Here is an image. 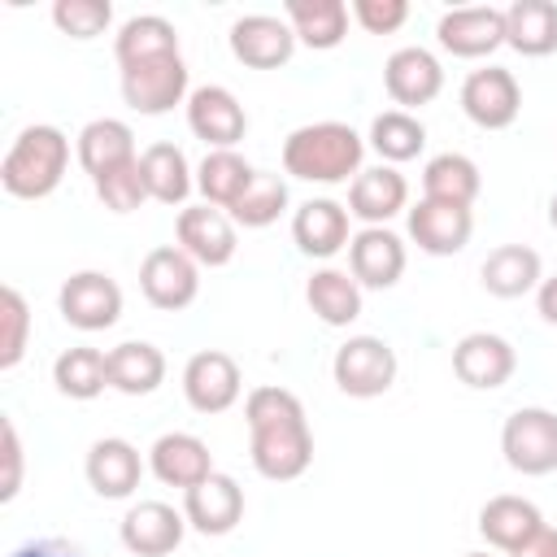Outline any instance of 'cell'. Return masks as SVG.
Returning a JSON list of instances; mask_svg holds the SVG:
<instances>
[{
  "mask_svg": "<svg viewBox=\"0 0 557 557\" xmlns=\"http://www.w3.org/2000/svg\"><path fill=\"white\" fill-rule=\"evenodd\" d=\"M244 422H248V453L261 479L292 483L309 470L313 461V431L305 418V405L287 387H252L244 400Z\"/></svg>",
  "mask_w": 557,
  "mask_h": 557,
  "instance_id": "cell-1",
  "label": "cell"
},
{
  "mask_svg": "<svg viewBox=\"0 0 557 557\" xmlns=\"http://www.w3.org/2000/svg\"><path fill=\"white\" fill-rule=\"evenodd\" d=\"M366 139L348 122H309L283 139V170L300 183H348L361 174Z\"/></svg>",
  "mask_w": 557,
  "mask_h": 557,
  "instance_id": "cell-2",
  "label": "cell"
},
{
  "mask_svg": "<svg viewBox=\"0 0 557 557\" xmlns=\"http://www.w3.org/2000/svg\"><path fill=\"white\" fill-rule=\"evenodd\" d=\"M65 165H70V139H65V131L39 122V126H26L9 144V152L0 161V183L17 200H44V196H52L61 187Z\"/></svg>",
  "mask_w": 557,
  "mask_h": 557,
  "instance_id": "cell-3",
  "label": "cell"
},
{
  "mask_svg": "<svg viewBox=\"0 0 557 557\" xmlns=\"http://www.w3.org/2000/svg\"><path fill=\"white\" fill-rule=\"evenodd\" d=\"M335 387L352 400H374L396 383V352L379 335H348L331 357Z\"/></svg>",
  "mask_w": 557,
  "mask_h": 557,
  "instance_id": "cell-4",
  "label": "cell"
},
{
  "mask_svg": "<svg viewBox=\"0 0 557 557\" xmlns=\"http://www.w3.org/2000/svg\"><path fill=\"white\" fill-rule=\"evenodd\" d=\"M500 453H505L509 470H518L527 479L553 474L557 470V413L540 409V405L513 409L500 426Z\"/></svg>",
  "mask_w": 557,
  "mask_h": 557,
  "instance_id": "cell-5",
  "label": "cell"
},
{
  "mask_svg": "<svg viewBox=\"0 0 557 557\" xmlns=\"http://www.w3.org/2000/svg\"><path fill=\"white\" fill-rule=\"evenodd\" d=\"M139 292L152 309L178 313L200 296V265L178 244H161L139 261Z\"/></svg>",
  "mask_w": 557,
  "mask_h": 557,
  "instance_id": "cell-6",
  "label": "cell"
},
{
  "mask_svg": "<svg viewBox=\"0 0 557 557\" xmlns=\"http://www.w3.org/2000/svg\"><path fill=\"white\" fill-rule=\"evenodd\" d=\"M187 61L178 52L122 70V100L144 117H161L174 104H187Z\"/></svg>",
  "mask_w": 557,
  "mask_h": 557,
  "instance_id": "cell-7",
  "label": "cell"
},
{
  "mask_svg": "<svg viewBox=\"0 0 557 557\" xmlns=\"http://www.w3.org/2000/svg\"><path fill=\"white\" fill-rule=\"evenodd\" d=\"M461 113L479 131H505V126H513L518 113H522V87H518L513 70H505V65L470 70L466 83H461Z\"/></svg>",
  "mask_w": 557,
  "mask_h": 557,
  "instance_id": "cell-8",
  "label": "cell"
},
{
  "mask_svg": "<svg viewBox=\"0 0 557 557\" xmlns=\"http://www.w3.org/2000/svg\"><path fill=\"white\" fill-rule=\"evenodd\" d=\"M57 309L74 331H109L122 318V287L104 270H78L61 283Z\"/></svg>",
  "mask_w": 557,
  "mask_h": 557,
  "instance_id": "cell-9",
  "label": "cell"
},
{
  "mask_svg": "<svg viewBox=\"0 0 557 557\" xmlns=\"http://www.w3.org/2000/svg\"><path fill=\"white\" fill-rule=\"evenodd\" d=\"M244 392V374L231 352L222 348H200L183 366V396L196 413H226Z\"/></svg>",
  "mask_w": 557,
  "mask_h": 557,
  "instance_id": "cell-10",
  "label": "cell"
},
{
  "mask_svg": "<svg viewBox=\"0 0 557 557\" xmlns=\"http://www.w3.org/2000/svg\"><path fill=\"white\" fill-rule=\"evenodd\" d=\"M174 235H178V248L196 261V265H226L239 248V235H235V222L226 209H213V205H183L178 218H174Z\"/></svg>",
  "mask_w": 557,
  "mask_h": 557,
  "instance_id": "cell-11",
  "label": "cell"
},
{
  "mask_svg": "<svg viewBox=\"0 0 557 557\" xmlns=\"http://www.w3.org/2000/svg\"><path fill=\"white\" fill-rule=\"evenodd\" d=\"M187 126H191L196 139L209 144V152L213 148H235L248 135V113H244V104L235 100L231 87L205 83V87H191V96H187Z\"/></svg>",
  "mask_w": 557,
  "mask_h": 557,
  "instance_id": "cell-12",
  "label": "cell"
},
{
  "mask_svg": "<svg viewBox=\"0 0 557 557\" xmlns=\"http://www.w3.org/2000/svg\"><path fill=\"white\" fill-rule=\"evenodd\" d=\"M513 370H518V352L496 331H470L453 344V374L466 387H479V392L505 387L513 379Z\"/></svg>",
  "mask_w": 557,
  "mask_h": 557,
  "instance_id": "cell-13",
  "label": "cell"
},
{
  "mask_svg": "<svg viewBox=\"0 0 557 557\" xmlns=\"http://www.w3.org/2000/svg\"><path fill=\"white\" fill-rule=\"evenodd\" d=\"M435 39L444 52L461 57V61H479L492 57L505 44V9L492 4H466V9H448L435 26Z\"/></svg>",
  "mask_w": 557,
  "mask_h": 557,
  "instance_id": "cell-14",
  "label": "cell"
},
{
  "mask_svg": "<svg viewBox=\"0 0 557 557\" xmlns=\"http://www.w3.org/2000/svg\"><path fill=\"white\" fill-rule=\"evenodd\" d=\"M231 52L248 70H278L296 52V30L274 13H244L231 22Z\"/></svg>",
  "mask_w": 557,
  "mask_h": 557,
  "instance_id": "cell-15",
  "label": "cell"
},
{
  "mask_svg": "<svg viewBox=\"0 0 557 557\" xmlns=\"http://www.w3.org/2000/svg\"><path fill=\"white\" fill-rule=\"evenodd\" d=\"M183 531H187V513L165 505V500H139L122 513V548L135 553V557H165L183 544Z\"/></svg>",
  "mask_w": 557,
  "mask_h": 557,
  "instance_id": "cell-16",
  "label": "cell"
},
{
  "mask_svg": "<svg viewBox=\"0 0 557 557\" xmlns=\"http://www.w3.org/2000/svg\"><path fill=\"white\" fill-rule=\"evenodd\" d=\"M405 226H409V239L431 252V257H453L470 244L474 235V213L461 209V205H444V200H418L413 209H405Z\"/></svg>",
  "mask_w": 557,
  "mask_h": 557,
  "instance_id": "cell-17",
  "label": "cell"
},
{
  "mask_svg": "<svg viewBox=\"0 0 557 557\" xmlns=\"http://www.w3.org/2000/svg\"><path fill=\"white\" fill-rule=\"evenodd\" d=\"M383 87H387L392 104H400L405 113L409 109H422V104H431L444 91V65L426 48H413V44L409 48H396L383 61Z\"/></svg>",
  "mask_w": 557,
  "mask_h": 557,
  "instance_id": "cell-18",
  "label": "cell"
},
{
  "mask_svg": "<svg viewBox=\"0 0 557 557\" xmlns=\"http://www.w3.org/2000/svg\"><path fill=\"white\" fill-rule=\"evenodd\" d=\"M183 513H187V527L200 535H231L244 518V487L231 474L213 470L209 479L183 492Z\"/></svg>",
  "mask_w": 557,
  "mask_h": 557,
  "instance_id": "cell-19",
  "label": "cell"
},
{
  "mask_svg": "<svg viewBox=\"0 0 557 557\" xmlns=\"http://www.w3.org/2000/svg\"><path fill=\"white\" fill-rule=\"evenodd\" d=\"M348 274L374 292L396 287L405 274V239L387 226H361L348 244Z\"/></svg>",
  "mask_w": 557,
  "mask_h": 557,
  "instance_id": "cell-20",
  "label": "cell"
},
{
  "mask_svg": "<svg viewBox=\"0 0 557 557\" xmlns=\"http://www.w3.org/2000/svg\"><path fill=\"white\" fill-rule=\"evenodd\" d=\"M83 470H87V483H91L96 496L126 500L139 487V479H144V457H139V448L131 440L104 435V440H96L87 448V466Z\"/></svg>",
  "mask_w": 557,
  "mask_h": 557,
  "instance_id": "cell-21",
  "label": "cell"
},
{
  "mask_svg": "<svg viewBox=\"0 0 557 557\" xmlns=\"http://www.w3.org/2000/svg\"><path fill=\"white\" fill-rule=\"evenodd\" d=\"M348 218H352L348 205H339V200H331V196L305 200V205L292 213V239H296V248H300L305 257L326 261V257H335L339 248L352 244Z\"/></svg>",
  "mask_w": 557,
  "mask_h": 557,
  "instance_id": "cell-22",
  "label": "cell"
},
{
  "mask_svg": "<svg viewBox=\"0 0 557 557\" xmlns=\"http://www.w3.org/2000/svg\"><path fill=\"white\" fill-rule=\"evenodd\" d=\"M148 470L165 483V487H196L200 479L213 474V453L200 435L191 431H165L157 435V444L148 448Z\"/></svg>",
  "mask_w": 557,
  "mask_h": 557,
  "instance_id": "cell-23",
  "label": "cell"
},
{
  "mask_svg": "<svg viewBox=\"0 0 557 557\" xmlns=\"http://www.w3.org/2000/svg\"><path fill=\"white\" fill-rule=\"evenodd\" d=\"M405 209H409V183H405V174L396 165L361 170L348 183V213L361 218L366 226H387Z\"/></svg>",
  "mask_w": 557,
  "mask_h": 557,
  "instance_id": "cell-24",
  "label": "cell"
},
{
  "mask_svg": "<svg viewBox=\"0 0 557 557\" xmlns=\"http://www.w3.org/2000/svg\"><path fill=\"white\" fill-rule=\"evenodd\" d=\"M74 157L78 165L96 178H104L109 170H122L126 161H135V131L122 122V117H96L78 131V144H74Z\"/></svg>",
  "mask_w": 557,
  "mask_h": 557,
  "instance_id": "cell-25",
  "label": "cell"
},
{
  "mask_svg": "<svg viewBox=\"0 0 557 557\" xmlns=\"http://www.w3.org/2000/svg\"><path fill=\"white\" fill-rule=\"evenodd\" d=\"M483 292L487 296H500V300H518L527 292H535L544 283V265H540V252L527 248V244H500L483 257Z\"/></svg>",
  "mask_w": 557,
  "mask_h": 557,
  "instance_id": "cell-26",
  "label": "cell"
},
{
  "mask_svg": "<svg viewBox=\"0 0 557 557\" xmlns=\"http://www.w3.org/2000/svg\"><path fill=\"white\" fill-rule=\"evenodd\" d=\"M165 383V352L148 339H122L109 348V387L122 396H148Z\"/></svg>",
  "mask_w": 557,
  "mask_h": 557,
  "instance_id": "cell-27",
  "label": "cell"
},
{
  "mask_svg": "<svg viewBox=\"0 0 557 557\" xmlns=\"http://www.w3.org/2000/svg\"><path fill=\"white\" fill-rule=\"evenodd\" d=\"M283 17L296 30V44H305L313 52H331L348 35V4L344 0H287Z\"/></svg>",
  "mask_w": 557,
  "mask_h": 557,
  "instance_id": "cell-28",
  "label": "cell"
},
{
  "mask_svg": "<svg viewBox=\"0 0 557 557\" xmlns=\"http://www.w3.org/2000/svg\"><path fill=\"white\" fill-rule=\"evenodd\" d=\"M544 527V513L531 505V500H522V496H492L483 509H479V535L492 544V548H500V553H513L518 544H527L535 531Z\"/></svg>",
  "mask_w": 557,
  "mask_h": 557,
  "instance_id": "cell-29",
  "label": "cell"
},
{
  "mask_svg": "<svg viewBox=\"0 0 557 557\" xmlns=\"http://www.w3.org/2000/svg\"><path fill=\"white\" fill-rule=\"evenodd\" d=\"M505 44L522 57L557 52V4L553 0H513L505 9Z\"/></svg>",
  "mask_w": 557,
  "mask_h": 557,
  "instance_id": "cell-30",
  "label": "cell"
},
{
  "mask_svg": "<svg viewBox=\"0 0 557 557\" xmlns=\"http://www.w3.org/2000/svg\"><path fill=\"white\" fill-rule=\"evenodd\" d=\"M178 52V30L174 22H165L161 13H139L126 17L113 35V57L117 65H139V61H157V57H174Z\"/></svg>",
  "mask_w": 557,
  "mask_h": 557,
  "instance_id": "cell-31",
  "label": "cell"
},
{
  "mask_svg": "<svg viewBox=\"0 0 557 557\" xmlns=\"http://www.w3.org/2000/svg\"><path fill=\"white\" fill-rule=\"evenodd\" d=\"M139 170H144L148 196H152L157 205H183V200L191 196V187H196V174H191L183 148L170 144V139L148 144V148L139 152Z\"/></svg>",
  "mask_w": 557,
  "mask_h": 557,
  "instance_id": "cell-32",
  "label": "cell"
},
{
  "mask_svg": "<svg viewBox=\"0 0 557 557\" xmlns=\"http://www.w3.org/2000/svg\"><path fill=\"white\" fill-rule=\"evenodd\" d=\"M479 191H483V174L466 152H440L422 165V196L426 200L470 209L479 200Z\"/></svg>",
  "mask_w": 557,
  "mask_h": 557,
  "instance_id": "cell-33",
  "label": "cell"
},
{
  "mask_svg": "<svg viewBox=\"0 0 557 557\" xmlns=\"http://www.w3.org/2000/svg\"><path fill=\"white\" fill-rule=\"evenodd\" d=\"M305 300L326 326H348V322L361 318V283L348 270H335V265H322V270L309 274Z\"/></svg>",
  "mask_w": 557,
  "mask_h": 557,
  "instance_id": "cell-34",
  "label": "cell"
},
{
  "mask_svg": "<svg viewBox=\"0 0 557 557\" xmlns=\"http://www.w3.org/2000/svg\"><path fill=\"white\" fill-rule=\"evenodd\" d=\"M252 178H257V170H252L235 148H213V152H205V161L196 165V187H200L205 205H213V209H231V205L248 191Z\"/></svg>",
  "mask_w": 557,
  "mask_h": 557,
  "instance_id": "cell-35",
  "label": "cell"
},
{
  "mask_svg": "<svg viewBox=\"0 0 557 557\" xmlns=\"http://www.w3.org/2000/svg\"><path fill=\"white\" fill-rule=\"evenodd\" d=\"M52 383L70 400H96L109 387V352L91 344H74L52 361Z\"/></svg>",
  "mask_w": 557,
  "mask_h": 557,
  "instance_id": "cell-36",
  "label": "cell"
},
{
  "mask_svg": "<svg viewBox=\"0 0 557 557\" xmlns=\"http://www.w3.org/2000/svg\"><path fill=\"white\" fill-rule=\"evenodd\" d=\"M370 148L383 157V165L413 161L426 148V126L413 113H405V109H383L370 122Z\"/></svg>",
  "mask_w": 557,
  "mask_h": 557,
  "instance_id": "cell-37",
  "label": "cell"
},
{
  "mask_svg": "<svg viewBox=\"0 0 557 557\" xmlns=\"http://www.w3.org/2000/svg\"><path fill=\"white\" fill-rule=\"evenodd\" d=\"M287 209V178L283 174H270V170H257V178L248 183V191L226 209L235 226H248V231H261L270 222H278Z\"/></svg>",
  "mask_w": 557,
  "mask_h": 557,
  "instance_id": "cell-38",
  "label": "cell"
},
{
  "mask_svg": "<svg viewBox=\"0 0 557 557\" xmlns=\"http://www.w3.org/2000/svg\"><path fill=\"white\" fill-rule=\"evenodd\" d=\"M26 339H30L26 296L17 287H4L0 292V370H13L26 357Z\"/></svg>",
  "mask_w": 557,
  "mask_h": 557,
  "instance_id": "cell-39",
  "label": "cell"
},
{
  "mask_svg": "<svg viewBox=\"0 0 557 557\" xmlns=\"http://www.w3.org/2000/svg\"><path fill=\"white\" fill-rule=\"evenodd\" d=\"M52 22L70 39H96V35L109 30L113 4L109 0H57L52 4Z\"/></svg>",
  "mask_w": 557,
  "mask_h": 557,
  "instance_id": "cell-40",
  "label": "cell"
},
{
  "mask_svg": "<svg viewBox=\"0 0 557 557\" xmlns=\"http://www.w3.org/2000/svg\"><path fill=\"white\" fill-rule=\"evenodd\" d=\"M96 196L109 213H135L144 200H152L148 183H144V170H139V157L126 161L122 170H109L104 178H96Z\"/></svg>",
  "mask_w": 557,
  "mask_h": 557,
  "instance_id": "cell-41",
  "label": "cell"
},
{
  "mask_svg": "<svg viewBox=\"0 0 557 557\" xmlns=\"http://www.w3.org/2000/svg\"><path fill=\"white\" fill-rule=\"evenodd\" d=\"M348 13L370 35H392V30H400L409 22V4L405 0H352Z\"/></svg>",
  "mask_w": 557,
  "mask_h": 557,
  "instance_id": "cell-42",
  "label": "cell"
},
{
  "mask_svg": "<svg viewBox=\"0 0 557 557\" xmlns=\"http://www.w3.org/2000/svg\"><path fill=\"white\" fill-rule=\"evenodd\" d=\"M0 453H4V479H0V500L9 505L17 492H22V440H17V426L13 418L0 422Z\"/></svg>",
  "mask_w": 557,
  "mask_h": 557,
  "instance_id": "cell-43",
  "label": "cell"
},
{
  "mask_svg": "<svg viewBox=\"0 0 557 557\" xmlns=\"http://www.w3.org/2000/svg\"><path fill=\"white\" fill-rule=\"evenodd\" d=\"M9 557H87V553L78 544H70V540H26Z\"/></svg>",
  "mask_w": 557,
  "mask_h": 557,
  "instance_id": "cell-44",
  "label": "cell"
},
{
  "mask_svg": "<svg viewBox=\"0 0 557 557\" xmlns=\"http://www.w3.org/2000/svg\"><path fill=\"white\" fill-rule=\"evenodd\" d=\"M509 557H557V527H548V522H544V527H540L527 544H518Z\"/></svg>",
  "mask_w": 557,
  "mask_h": 557,
  "instance_id": "cell-45",
  "label": "cell"
},
{
  "mask_svg": "<svg viewBox=\"0 0 557 557\" xmlns=\"http://www.w3.org/2000/svg\"><path fill=\"white\" fill-rule=\"evenodd\" d=\"M535 309L548 326H557V274H548L540 287H535Z\"/></svg>",
  "mask_w": 557,
  "mask_h": 557,
  "instance_id": "cell-46",
  "label": "cell"
},
{
  "mask_svg": "<svg viewBox=\"0 0 557 557\" xmlns=\"http://www.w3.org/2000/svg\"><path fill=\"white\" fill-rule=\"evenodd\" d=\"M548 226H553V231H557V196H553V200H548Z\"/></svg>",
  "mask_w": 557,
  "mask_h": 557,
  "instance_id": "cell-47",
  "label": "cell"
},
{
  "mask_svg": "<svg viewBox=\"0 0 557 557\" xmlns=\"http://www.w3.org/2000/svg\"><path fill=\"white\" fill-rule=\"evenodd\" d=\"M466 557H492V553H466Z\"/></svg>",
  "mask_w": 557,
  "mask_h": 557,
  "instance_id": "cell-48",
  "label": "cell"
}]
</instances>
